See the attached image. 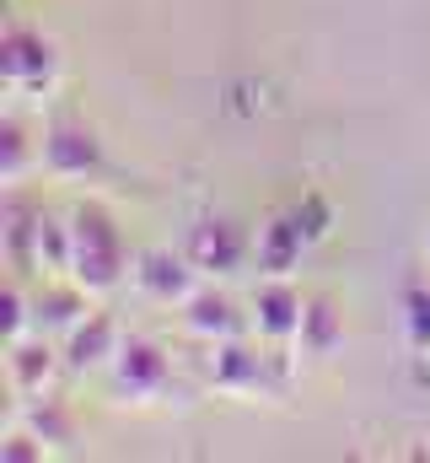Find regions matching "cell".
Listing matches in <instances>:
<instances>
[{
    "label": "cell",
    "instance_id": "obj_1",
    "mask_svg": "<svg viewBox=\"0 0 430 463\" xmlns=\"http://www.w3.org/2000/svg\"><path fill=\"white\" fill-rule=\"evenodd\" d=\"M65 216H70V280L87 297H113L118 286H129L135 253L124 242L118 211L98 194H81Z\"/></svg>",
    "mask_w": 430,
    "mask_h": 463
},
{
    "label": "cell",
    "instance_id": "obj_2",
    "mask_svg": "<svg viewBox=\"0 0 430 463\" xmlns=\"http://www.w3.org/2000/svg\"><path fill=\"white\" fill-rule=\"evenodd\" d=\"M205 377L226 399H280L285 383H291V361H285L280 345H264V340L253 345L248 335H237V340H215L210 345Z\"/></svg>",
    "mask_w": 430,
    "mask_h": 463
},
{
    "label": "cell",
    "instance_id": "obj_3",
    "mask_svg": "<svg viewBox=\"0 0 430 463\" xmlns=\"http://www.w3.org/2000/svg\"><path fill=\"white\" fill-rule=\"evenodd\" d=\"M103 383H108V399L113 404H135V410L162 404V399H173V383H178L173 350L162 345L156 335H124L118 355L108 361Z\"/></svg>",
    "mask_w": 430,
    "mask_h": 463
},
{
    "label": "cell",
    "instance_id": "obj_4",
    "mask_svg": "<svg viewBox=\"0 0 430 463\" xmlns=\"http://www.w3.org/2000/svg\"><path fill=\"white\" fill-rule=\"evenodd\" d=\"M38 129H43V167L38 173H49L54 184H98L108 173L103 135L76 109H54Z\"/></svg>",
    "mask_w": 430,
    "mask_h": 463
},
{
    "label": "cell",
    "instance_id": "obj_5",
    "mask_svg": "<svg viewBox=\"0 0 430 463\" xmlns=\"http://www.w3.org/2000/svg\"><path fill=\"white\" fill-rule=\"evenodd\" d=\"M60 43L33 27V22H5L0 33V81H5V98L11 103H27V98H43L54 92L60 81Z\"/></svg>",
    "mask_w": 430,
    "mask_h": 463
},
{
    "label": "cell",
    "instance_id": "obj_6",
    "mask_svg": "<svg viewBox=\"0 0 430 463\" xmlns=\"http://www.w3.org/2000/svg\"><path fill=\"white\" fill-rule=\"evenodd\" d=\"M183 253L194 259L200 275L220 280V275H237V269L253 259V237L237 227L226 211H200V216L189 222V232H183Z\"/></svg>",
    "mask_w": 430,
    "mask_h": 463
},
{
    "label": "cell",
    "instance_id": "obj_7",
    "mask_svg": "<svg viewBox=\"0 0 430 463\" xmlns=\"http://www.w3.org/2000/svg\"><path fill=\"white\" fill-rule=\"evenodd\" d=\"M302 313H307V297L291 275H264L248 297V324H253V340L264 345L291 350L296 345V329H302Z\"/></svg>",
    "mask_w": 430,
    "mask_h": 463
},
{
    "label": "cell",
    "instance_id": "obj_8",
    "mask_svg": "<svg viewBox=\"0 0 430 463\" xmlns=\"http://www.w3.org/2000/svg\"><path fill=\"white\" fill-rule=\"evenodd\" d=\"M129 286L145 297V302H156V307H183L194 291H200V269H194V259L183 253V248H140L135 253V269H129Z\"/></svg>",
    "mask_w": 430,
    "mask_h": 463
},
{
    "label": "cell",
    "instance_id": "obj_9",
    "mask_svg": "<svg viewBox=\"0 0 430 463\" xmlns=\"http://www.w3.org/2000/svg\"><path fill=\"white\" fill-rule=\"evenodd\" d=\"M43 200H33L22 184L5 189V205H0V237H5V264L11 275H38V227H43Z\"/></svg>",
    "mask_w": 430,
    "mask_h": 463
},
{
    "label": "cell",
    "instance_id": "obj_10",
    "mask_svg": "<svg viewBox=\"0 0 430 463\" xmlns=\"http://www.w3.org/2000/svg\"><path fill=\"white\" fill-rule=\"evenodd\" d=\"M124 345V324L108 313V307H92L65 340H60V355H65V372L70 377H92V372H108V361Z\"/></svg>",
    "mask_w": 430,
    "mask_h": 463
},
{
    "label": "cell",
    "instance_id": "obj_11",
    "mask_svg": "<svg viewBox=\"0 0 430 463\" xmlns=\"http://www.w3.org/2000/svg\"><path fill=\"white\" fill-rule=\"evenodd\" d=\"M60 372H65V355H60V345H49V335L5 340V388H11V399L49 393V383Z\"/></svg>",
    "mask_w": 430,
    "mask_h": 463
},
{
    "label": "cell",
    "instance_id": "obj_12",
    "mask_svg": "<svg viewBox=\"0 0 430 463\" xmlns=\"http://www.w3.org/2000/svg\"><path fill=\"white\" fill-rule=\"evenodd\" d=\"M178 318H183V329L194 335V340H237V335H253V324H248V313H242V302L231 297V291H220V286H200L183 307H178Z\"/></svg>",
    "mask_w": 430,
    "mask_h": 463
},
{
    "label": "cell",
    "instance_id": "obj_13",
    "mask_svg": "<svg viewBox=\"0 0 430 463\" xmlns=\"http://www.w3.org/2000/svg\"><path fill=\"white\" fill-rule=\"evenodd\" d=\"M87 313H92V297L70 275H43V286L33 291V335L65 340Z\"/></svg>",
    "mask_w": 430,
    "mask_h": 463
},
{
    "label": "cell",
    "instance_id": "obj_14",
    "mask_svg": "<svg viewBox=\"0 0 430 463\" xmlns=\"http://www.w3.org/2000/svg\"><path fill=\"white\" fill-rule=\"evenodd\" d=\"M11 420H16V426H27L49 453H70V448H76V437H81V420H76L70 399H60V393L11 399Z\"/></svg>",
    "mask_w": 430,
    "mask_h": 463
},
{
    "label": "cell",
    "instance_id": "obj_15",
    "mask_svg": "<svg viewBox=\"0 0 430 463\" xmlns=\"http://www.w3.org/2000/svg\"><path fill=\"white\" fill-rule=\"evenodd\" d=\"M344 307H339V297L333 291H313L307 297V313H302V329H296V355L302 361H333L339 350H344Z\"/></svg>",
    "mask_w": 430,
    "mask_h": 463
},
{
    "label": "cell",
    "instance_id": "obj_16",
    "mask_svg": "<svg viewBox=\"0 0 430 463\" xmlns=\"http://www.w3.org/2000/svg\"><path fill=\"white\" fill-rule=\"evenodd\" d=\"M307 232L302 222L291 216V211H280V216H269L258 237H253V264H258V275H291L302 259H307Z\"/></svg>",
    "mask_w": 430,
    "mask_h": 463
},
{
    "label": "cell",
    "instance_id": "obj_17",
    "mask_svg": "<svg viewBox=\"0 0 430 463\" xmlns=\"http://www.w3.org/2000/svg\"><path fill=\"white\" fill-rule=\"evenodd\" d=\"M33 167H43V129L33 135V118L22 114V103H11L0 118V184H22Z\"/></svg>",
    "mask_w": 430,
    "mask_h": 463
},
{
    "label": "cell",
    "instance_id": "obj_18",
    "mask_svg": "<svg viewBox=\"0 0 430 463\" xmlns=\"http://www.w3.org/2000/svg\"><path fill=\"white\" fill-rule=\"evenodd\" d=\"M398 313H404V340H409V350L415 355H430V269L404 280Z\"/></svg>",
    "mask_w": 430,
    "mask_h": 463
},
{
    "label": "cell",
    "instance_id": "obj_19",
    "mask_svg": "<svg viewBox=\"0 0 430 463\" xmlns=\"http://www.w3.org/2000/svg\"><path fill=\"white\" fill-rule=\"evenodd\" d=\"M291 216L302 222V232H307V242L318 248L322 237L333 232V200H328V194H318V189H307V194H302V200L291 205Z\"/></svg>",
    "mask_w": 430,
    "mask_h": 463
},
{
    "label": "cell",
    "instance_id": "obj_20",
    "mask_svg": "<svg viewBox=\"0 0 430 463\" xmlns=\"http://www.w3.org/2000/svg\"><path fill=\"white\" fill-rule=\"evenodd\" d=\"M43 458H49V448H43L27 426L5 420V437H0V463H43Z\"/></svg>",
    "mask_w": 430,
    "mask_h": 463
},
{
    "label": "cell",
    "instance_id": "obj_21",
    "mask_svg": "<svg viewBox=\"0 0 430 463\" xmlns=\"http://www.w3.org/2000/svg\"><path fill=\"white\" fill-rule=\"evenodd\" d=\"M425 253H430V242H425Z\"/></svg>",
    "mask_w": 430,
    "mask_h": 463
}]
</instances>
